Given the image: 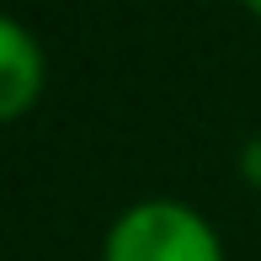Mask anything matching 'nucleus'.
<instances>
[{"label": "nucleus", "mask_w": 261, "mask_h": 261, "mask_svg": "<svg viewBox=\"0 0 261 261\" xmlns=\"http://www.w3.org/2000/svg\"><path fill=\"white\" fill-rule=\"evenodd\" d=\"M101 261H224V234L181 197H139L107 224Z\"/></svg>", "instance_id": "nucleus-1"}, {"label": "nucleus", "mask_w": 261, "mask_h": 261, "mask_svg": "<svg viewBox=\"0 0 261 261\" xmlns=\"http://www.w3.org/2000/svg\"><path fill=\"white\" fill-rule=\"evenodd\" d=\"M240 6H245V11H251V16H256V21H261V0H240Z\"/></svg>", "instance_id": "nucleus-3"}, {"label": "nucleus", "mask_w": 261, "mask_h": 261, "mask_svg": "<svg viewBox=\"0 0 261 261\" xmlns=\"http://www.w3.org/2000/svg\"><path fill=\"white\" fill-rule=\"evenodd\" d=\"M43 86H48V54H43V43L27 32V21L6 16L0 21V117L21 123L43 101Z\"/></svg>", "instance_id": "nucleus-2"}]
</instances>
